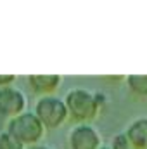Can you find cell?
I'll list each match as a JSON object with an SVG mask.
<instances>
[{
  "mask_svg": "<svg viewBox=\"0 0 147 149\" xmlns=\"http://www.w3.org/2000/svg\"><path fill=\"white\" fill-rule=\"evenodd\" d=\"M106 101L107 97L102 92H92L83 87H74L64 95L68 113L78 123H88L90 120H94Z\"/></svg>",
  "mask_w": 147,
  "mask_h": 149,
  "instance_id": "cell-1",
  "label": "cell"
},
{
  "mask_svg": "<svg viewBox=\"0 0 147 149\" xmlns=\"http://www.w3.org/2000/svg\"><path fill=\"white\" fill-rule=\"evenodd\" d=\"M5 130L10 135H14L24 148H28L33 144H40L47 128L38 120L35 111H24L14 118H10V120H7Z\"/></svg>",
  "mask_w": 147,
  "mask_h": 149,
  "instance_id": "cell-2",
  "label": "cell"
},
{
  "mask_svg": "<svg viewBox=\"0 0 147 149\" xmlns=\"http://www.w3.org/2000/svg\"><path fill=\"white\" fill-rule=\"evenodd\" d=\"M33 111H35L38 120L43 123V127L47 130L61 127L69 118V113H68V106L64 102V97H59L55 94L38 97Z\"/></svg>",
  "mask_w": 147,
  "mask_h": 149,
  "instance_id": "cell-3",
  "label": "cell"
},
{
  "mask_svg": "<svg viewBox=\"0 0 147 149\" xmlns=\"http://www.w3.org/2000/svg\"><path fill=\"white\" fill-rule=\"evenodd\" d=\"M69 149H99L102 137L92 123H76L68 134Z\"/></svg>",
  "mask_w": 147,
  "mask_h": 149,
  "instance_id": "cell-4",
  "label": "cell"
},
{
  "mask_svg": "<svg viewBox=\"0 0 147 149\" xmlns=\"http://www.w3.org/2000/svg\"><path fill=\"white\" fill-rule=\"evenodd\" d=\"M26 104H28V99L21 88L14 85L0 87V116H5L7 120H10L26 111Z\"/></svg>",
  "mask_w": 147,
  "mask_h": 149,
  "instance_id": "cell-5",
  "label": "cell"
},
{
  "mask_svg": "<svg viewBox=\"0 0 147 149\" xmlns=\"http://www.w3.org/2000/svg\"><path fill=\"white\" fill-rule=\"evenodd\" d=\"M26 81H28L30 88L42 97V95L54 94L59 88L62 78H61V74H30L26 78Z\"/></svg>",
  "mask_w": 147,
  "mask_h": 149,
  "instance_id": "cell-6",
  "label": "cell"
},
{
  "mask_svg": "<svg viewBox=\"0 0 147 149\" xmlns=\"http://www.w3.org/2000/svg\"><path fill=\"white\" fill-rule=\"evenodd\" d=\"M133 149H147V116L132 120L125 130Z\"/></svg>",
  "mask_w": 147,
  "mask_h": 149,
  "instance_id": "cell-7",
  "label": "cell"
},
{
  "mask_svg": "<svg viewBox=\"0 0 147 149\" xmlns=\"http://www.w3.org/2000/svg\"><path fill=\"white\" fill-rule=\"evenodd\" d=\"M125 80L132 92L139 95H147V74H128Z\"/></svg>",
  "mask_w": 147,
  "mask_h": 149,
  "instance_id": "cell-8",
  "label": "cell"
},
{
  "mask_svg": "<svg viewBox=\"0 0 147 149\" xmlns=\"http://www.w3.org/2000/svg\"><path fill=\"white\" fill-rule=\"evenodd\" d=\"M0 149H26L14 135H10L7 130L0 132Z\"/></svg>",
  "mask_w": 147,
  "mask_h": 149,
  "instance_id": "cell-9",
  "label": "cell"
},
{
  "mask_svg": "<svg viewBox=\"0 0 147 149\" xmlns=\"http://www.w3.org/2000/svg\"><path fill=\"white\" fill-rule=\"evenodd\" d=\"M109 146H111V149H130L132 148V144H130V141H128V137H126L125 132L116 134V135L111 139Z\"/></svg>",
  "mask_w": 147,
  "mask_h": 149,
  "instance_id": "cell-10",
  "label": "cell"
},
{
  "mask_svg": "<svg viewBox=\"0 0 147 149\" xmlns=\"http://www.w3.org/2000/svg\"><path fill=\"white\" fill-rule=\"evenodd\" d=\"M16 81V74H0V87H9Z\"/></svg>",
  "mask_w": 147,
  "mask_h": 149,
  "instance_id": "cell-11",
  "label": "cell"
},
{
  "mask_svg": "<svg viewBox=\"0 0 147 149\" xmlns=\"http://www.w3.org/2000/svg\"><path fill=\"white\" fill-rule=\"evenodd\" d=\"M26 149H54V148H52V146H47V144H42V142H40V144H33V146H28Z\"/></svg>",
  "mask_w": 147,
  "mask_h": 149,
  "instance_id": "cell-12",
  "label": "cell"
},
{
  "mask_svg": "<svg viewBox=\"0 0 147 149\" xmlns=\"http://www.w3.org/2000/svg\"><path fill=\"white\" fill-rule=\"evenodd\" d=\"M99 149H111V146H101Z\"/></svg>",
  "mask_w": 147,
  "mask_h": 149,
  "instance_id": "cell-13",
  "label": "cell"
}]
</instances>
